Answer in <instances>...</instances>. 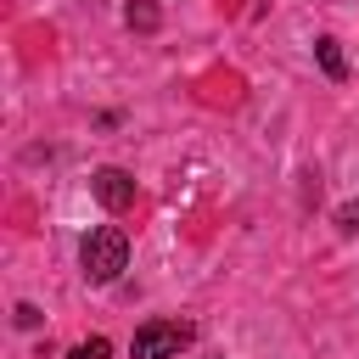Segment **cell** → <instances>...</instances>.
Wrapping results in <instances>:
<instances>
[{
	"label": "cell",
	"instance_id": "obj_1",
	"mask_svg": "<svg viewBox=\"0 0 359 359\" xmlns=\"http://www.w3.org/2000/svg\"><path fill=\"white\" fill-rule=\"evenodd\" d=\"M79 264H84V280H95V286L118 280V275H123V264H129V236H123L118 224L90 230V236H84V247H79Z\"/></svg>",
	"mask_w": 359,
	"mask_h": 359
},
{
	"label": "cell",
	"instance_id": "obj_7",
	"mask_svg": "<svg viewBox=\"0 0 359 359\" xmlns=\"http://www.w3.org/2000/svg\"><path fill=\"white\" fill-rule=\"evenodd\" d=\"M337 224H342V230L353 236V230H359V202H348V208H337Z\"/></svg>",
	"mask_w": 359,
	"mask_h": 359
},
{
	"label": "cell",
	"instance_id": "obj_6",
	"mask_svg": "<svg viewBox=\"0 0 359 359\" xmlns=\"http://www.w3.org/2000/svg\"><path fill=\"white\" fill-rule=\"evenodd\" d=\"M67 359H112V342H107V337H90V342H79Z\"/></svg>",
	"mask_w": 359,
	"mask_h": 359
},
{
	"label": "cell",
	"instance_id": "obj_3",
	"mask_svg": "<svg viewBox=\"0 0 359 359\" xmlns=\"http://www.w3.org/2000/svg\"><path fill=\"white\" fill-rule=\"evenodd\" d=\"M90 191H95V202H101L107 213L135 208V180H129L123 168H95V174H90Z\"/></svg>",
	"mask_w": 359,
	"mask_h": 359
},
{
	"label": "cell",
	"instance_id": "obj_5",
	"mask_svg": "<svg viewBox=\"0 0 359 359\" xmlns=\"http://www.w3.org/2000/svg\"><path fill=\"white\" fill-rule=\"evenodd\" d=\"M314 56H320L325 79H348V62H342V45H337V39H320V45H314Z\"/></svg>",
	"mask_w": 359,
	"mask_h": 359
},
{
	"label": "cell",
	"instance_id": "obj_2",
	"mask_svg": "<svg viewBox=\"0 0 359 359\" xmlns=\"http://www.w3.org/2000/svg\"><path fill=\"white\" fill-rule=\"evenodd\" d=\"M191 325L185 320H146L140 331H135V348H129V359H180V348H191Z\"/></svg>",
	"mask_w": 359,
	"mask_h": 359
},
{
	"label": "cell",
	"instance_id": "obj_4",
	"mask_svg": "<svg viewBox=\"0 0 359 359\" xmlns=\"http://www.w3.org/2000/svg\"><path fill=\"white\" fill-rule=\"evenodd\" d=\"M123 22H129L135 34H151V28L163 22V11H157L151 0H129V6H123Z\"/></svg>",
	"mask_w": 359,
	"mask_h": 359
},
{
	"label": "cell",
	"instance_id": "obj_8",
	"mask_svg": "<svg viewBox=\"0 0 359 359\" xmlns=\"http://www.w3.org/2000/svg\"><path fill=\"white\" fill-rule=\"evenodd\" d=\"M17 325H39V309L34 303H17Z\"/></svg>",
	"mask_w": 359,
	"mask_h": 359
}]
</instances>
